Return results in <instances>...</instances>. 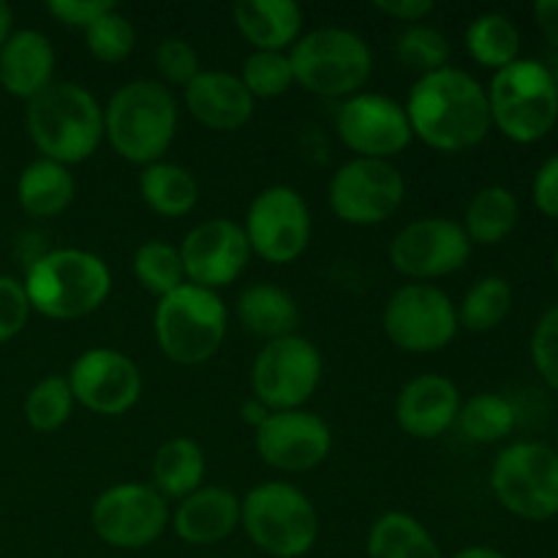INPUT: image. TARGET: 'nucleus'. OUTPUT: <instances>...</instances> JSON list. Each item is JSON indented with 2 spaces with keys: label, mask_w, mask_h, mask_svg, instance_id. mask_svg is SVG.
<instances>
[{
  "label": "nucleus",
  "mask_w": 558,
  "mask_h": 558,
  "mask_svg": "<svg viewBox=\"0 0 558 558\" xmlns=\"http://www.w3.org/2000/svg\"><path fill=\"white\" fill-rule=\"evenodd\" d=\"M532 363L545 385L558 392V303L550 305L532 332Z\"/></svg>",
  "instance_id": "nucleus-40"
},
{
  "label": "nucleus",
  "mask_w": 558,
  "mask_h": 558,
  "mask_svg": "<svg viewBox=\"0 0 558 558\" xmlns=\"http://www.w3.org/2000/svg\"><path fill=\"white\" fill-rule=\"evenodd\" d=\"M452 558H507L501 550L490 548V545H469V548H461Z\"/></svg>",
  "instance_id": "nucleus-48"
},
{
  "label": "nucleus",
  "mask_w": 558,
  "mask_h": 558,
  "mask_svg": "<svg viewBox=\"0 0 558 558\" xmlns=\"http://www.w3.org/2000/svg\"><path fill=\"white\" fill-rule=\"evenodd\" d=\"M458 412H461V390L456 381L441 374L414 376L398 392V428L412 439H439L456 425Z\"/></svg>",
  "instance_id": "nucleus-20"
},
{
  "label": "nucleus",
  "mask_w": 558,
  "mask_h": 558,
  "mask_svg": "<svg viewBox=\"0 0 558 558\" xmlns=\"http://www.w3.org/2000/svg\"><path fill=\"white\" fill-rule=\"evenodd\" d=\"M365 558H445L428 529L414 515L390 510L379 515L365 539Z\"/></svg>",
  "instance_id": "nucleus-30"
},
{
  "label": "nucleus",
  "mask_w": 558,
  "mask_h": 558,
  "mask_svg": "<svg viewBox=\"0 0 558 558\" xmlns=\"http://www.w3.org/2000/svg\"><path fill=\"white\" fill-rule=\"evenodd\" d=\"M518 218V196L505 185H485L469 199L461 227L472 245H499L515 232Z\"/></svg>",
  "instance_id": "nucleus-29"
},
{
  "label": "nucleus",
  "mask_w": 558,
  "mask_h": 558,
  "mask_svg": "<svg viewBox=\"0 0 558 558\" xmlns=\"http://www.w3.org/2000/svg\"><path fill=\"white\" fill-rule=\"evenodd\" d=\"M387 341L409 354H434L458 336V308L434 283H407L396 289L381 314Z\"/></svg>",
  "instance_id": "nucleus-10"
},
{
  "label": "nucleus",
  "mask_w": 558,
  "mask_h": 558,
  "mask_svg": "<svg viewBox=\"0 0 558 558\" xmlns=\"http://www.w3.org/2000/svg\"><path fill=\"white\" fill-rule=\"evenodd\" d=\"M207 461L202 447L189 436H174L153 458V488L167 501H183L202 488Z\"/></svg>",
  "instance_id": "nucleus-27"
},
{
  "label": "nucleus",
  "mask_w": 558,
  "mask_h": 558,
  "mask_svg": "<svg viewBox=\"0 0 558 558\" xmlns=\"http://www.w3.org/2000/svg\"><path fill=\"white\" fill-rule=\"evenodd\" d=\"M554 450H556V456H558V430H556V447H554Z\"/></svg>",
  "instance_id": "nucleus-51"
},
{
  "label": "nucleus",
  "mask_w": 558,
  "mask_h": 558,
  "mask_svg": "<svg viewBox=\"0 0 558 558\" xmlns=\"http://www.w3.org/2000/svg\"><path fill=\"white\" fill-rule=\"evenodd\" d=\"M243 232L251 254L270 265H292L311 243L308 202L292 185H270L245 210Z\"/></svg>",
  "instance_id": "nucleus-14"
},
{
  "label": "nucleus",
  "mask_w": 558,
  "mask_h": 558,
  "mask_svg": "<svg viewBox=\"0 0 558 558\" xmlns=\"http://www.w3.org/2000/svg\"><path fill=\"white\" fill-rule=\"evenodd\" d=\"M169 523L185 545H218L240 529V496L221 485H202L178 501Z\"/></svg>",
  "instance_id": "nucleus-22"
},
{
  "label": "nucleus",
  "mask_w": 558,
  "mask_h": 558,
  "mask_svg": "<svg viewBox=\"0 0 558 558\" xmlns=\"http://www.w3.org/2000/svg\"><path fill=\"white\" fill-rule=\"evenodd\" d=\"M396 54L407 69L420 71V76H425L450 65V41L445 38V33L420 22V25H407V31L398 36Z\"/></svg>",
  "instance_id": "nucleus-38"
},
{
  "label": "nucleus",
  "mask_w": 558,
  "mask_h": 558,
  "mask_svg": "<svg viewBox=\"0 0 558 558\" xmlns=\"http://www.w3.org/2000/svg\"><path fill=\"white\" fill-rule=\"evenodd\" d=\"M183 101L191 118L210 131H240L254 118L256 101L238 74L229 71H202L183 87Z\"/></svg>",
  "instance_id": "nucleus-21"
},
{
  "label": "nucleus",
  "mask_w": 558,
  "mask_h": 558,
  "mask_svg": "<svg viewBox=\"0 0 558 558\" xmlns=\"http://www.w3.org/2000/svg\"><path fill=\"white\" fill-rule=\"evenodd\" d=\"M240 82L254 96V101H270V98L287 96L294 87V71L289 52H254L245 58Z\"/></svg>",
  "instance_id": "nucleus-36"
},
{
  "label": "nucleus",
  "mask_w": 558,
  "mask_h": 558,
  "mask_svg": "<svg viewBox=\"0 0 558 558\" xmlns=\"http://www.w3.org/2000/svg\"><path fill=\"white\" fill-rule=\"evenodd\" d=\"M322 352L303 336L267 341L251 368V390L270 412L305 409L322 385Z\"/></svg>",
  "instance_id": "nucleus-11"
},
{
  "label": "nucleus",
  "mask_w": 558,
  "mask_h": 558,
  "mask_svg": "<svg viewBox=\"0 0 558 558\" xmlns=\"http://www.w3.org/2000/svg\"><path fill=\"white\" fill-rule=\"evenodd\" d=\"M554 270H556V278H558V248H556V256H554Z\"/></svg>",
  "instance_id": "nucleus-50"
},
{
  "label": "nucleus",
  "mask_w": 558,
  "mask_h": 558,
  "mask_svg": "<svg viewBox=\"0 0 558 558\" xmlns=\"http://www.w3.org/2000/svg\"><path fill=\"white\" fill-rule=\"evenodd\" d=\"M156 343L178 365H202L221 349L229 327V311L221 294L185 281L158 300Z\"/></svg>",
  "instance_id": "nucleus-8"
},
{
  "label": "nucleus",
  "mask_w": 558,
  "mask_h": 558,
  "mask_svg": "<svg viewBox=\"0 0 558 558\" xmlns=\"http://www.w3.org/2000/svg\"><path fill=\"white\" fill-rule=\"evenodd\" d=\"M25 125L41 158L74 167L101 147L104 107L87 87L54 80L27 101Z\"/></svg>",
  "instance_id": "nucleus-3"
},
{
  "label": "nucleus",
  "mask_w": 558,
  "mask_h": 558,
  "mask_svg": "<svg viewBox=\"0 0 558 558\" xmlns=\"http://www.w3.org/2000/svg\"><path fill=\"white\" fill-rule=\"evenodd\" d=\"M270 414H272L270 409H267L262 401H256L254 396H251L248 401L243 403V409H240V417H243V423L251 425V428H259V425L265 423V420L270 417Z\"/></svg>",
  "instance_id": "nucleus-46"
},
{
  "label": "nucleus",
  "mask_w": 558,
  "mask_h": 558,
  "mask_svg": "<svg viewBox=\"0 0 558 558\" xmlns=\"http://www.w3.org/2000/svg\"><path fill=\"white\" fill-rule=\"evenodd\" d=\"M434 0H379L376 3V11L398 22H407V25H420L425 16L434 14Z\"/></svg>",
  "instance_id": "nucleus-44"
},
{
  "label": "nucleus",
  "mask_w": 558,
  "mask_h": 558,
  "mask_svg": "<svg viewBox=\"0 0 558 558\" xmlns=\"http://www.w3.org/2000/svg\"><path fill=\"white\" fill-rule=\"evenodd\" d=\"M490 123L510 142L532 145L545 140L558 123V90L550 69L539 60L518 58L496 71L485 87Z\"/></svg>",
  "instance_id": "nucleus-7"
},
{
  "label": "nucleus",
  "mask_w": 558,
  "mask_h": 558,
  "mask_svg": "<svg viewBox=\"0 0 558 558\" xmlns=\"http://www.w3.org/2000/svg\"><path fill=\"white\" fill-rule=\"evenodd\" d=\"M169 501L153 485L120 483L104 490L90 510V526L114 550H142L167 532Z\"/></svg>",
  "instance_id": "nucleus-13"
},
{
  "label": "nucleus",
  "mask_w": 558,
  "mask_h": 558,
  "mask_svg": "<svg viewBox=\"0 0 558 558\" xmlns=\"http://www.w3.org/2000/svg\"><path fill=\"white\" fill-rule=\"evenodd\" d=\"M174 134L178 101L163 82H125L104 107V140L123 161L136 167L163 161Z\"/></svg>",
  "instance_id": "nucleus-2"
},
{
  "label": "nucleus",
  "mask_w": 558,
  "mask_h": 558,
  "mask_svg": "<svg viewBox=\"0 0 558 558\" xmlns=\"http://www.w3.org/2000/svg\"><path fill=\"white\" fill-rule=\"evenodd\" d=\"M294 85L322 98H347L363 93L374 71V52L360 33L347 27H319L298 38L289 49Z\"/></svg>",
  "instance_id": "nucleus-6"
},
{
  "label": "nucleus",
  "mask_w": 558,
  "mask_h": 558,
  "mask_svg": "<svg viewBox=\"0 0 558 558\" xmlns=\"http://www.w3.org/2000/svg\"><path fill=\"white\" fill-rule=\"evenodd\" d=\"M532 199L543 216L558 221V153L550 156L543 167L537 169L532 183Z\"/></svg>",
  "instance_id": "nucleus-43"
},
{
  "label": "nucleus",
  "mask_w": 558,
  "mask_h": 558,
  "mask_svg": "<svg viewBox=\"0 0 558 558\" xmlns=\"http://www.w3.org/2000/svg\"><path fill=\"white\" fill-rule=\"evenodd\" d=\"M85 44L87 52L104 65H118L123 60L131 58V52L136 49V31L131 25L129 16L123 11H118L114 5L112 11L101 16V20L93 22L85 31Z\"/></svg>",
  "instance_id": "nucleus-37"
},
{
  "label": "nucleus",
  "mask_w": 558,
  "mask_h": 558,
  "mask_svg": "<svg viewBox=\"0 0 558 558\" xmlns=\"http://www.w3.org/2000/svg\"><path fill=\"white\" fill-rule=\"evenodd\" d=\"M463 44H466V52L474 63L496 74V71L507 69V65L518 60L521 31H518V25L510 16L499 14V11H488V14H480L466 27Z\"/></svg>",
  "instance_id": "nucleus-31"
},
{
  "label": "nucleus",
  "mask_w": 558,
  "mask_h": 558,
  "mask_svg": "<svg viewBox=\"0 0 558 558\" xmlns=\"http://www.w3.org/2000/svg\"><path fill=\"white\" fill-rule=\"evenodd\" d=\"M178 251L183 259L185 281L210 289V292L227 289L229 283L238 281L254 256L243 223H234L229 218H210V221L196 223Z\"/></svg>",
  "instance_id": "nucleus-18"
},
{
  "label": "nucleus",
  "mask_w": 558,
  "mask_h": 558,
  "mask_svg": "<svg viewBox=\"0 0 558 558\" xmlns=\"http://www.w3.org/2000/svg\"><path fill=\"white\" fill-rule=\"evenodd\" d=\"M69 385L82 409L104 417H120L136 407L142 396V371L129 354L96 347L71 363Z\"/></svg>",
  "instance_id": "nucleus-17"
},
{
  "label": "nucleus",
  "mask_w": 558,
  "mask_h": 558,
  "mask_svg": "<svg viewBox=\"0 0 558 558\" xmlns=\"http://www.w3.org/2000/svg\"><path fill=\"white\" fill-rule=\"evenodd\" d=\"M11 27H14V11H11L9 3H3V0H0V49H3L5 41L14 36V31H11Z\"/></svg>",
  "instance_id": "nucleus-47"
},
{
  "label": "nucleus",
  "mask_w": 558,
  "mask_h": 558,
  "mask_svg": "<svg viewBox=\"0 0 558 558\" xmlns=\"http://www.w3.org/2000/svg\"><path fill=\"white\" fill-rule=\"evenodd\" d=\"M76 401L65 376H44L25 398V420L38 434H54L69 423Z\"/></svg>",
  "instance_id": "nucleus-35"
},
{
  "label": "nucleus",
  "mask_w": 558,
  "mask_h": 558,
  "mask_svg": "<svg viewBox=\"0 0 558 558\" xmlns=\"http://www.w3.org/2000/svg\"><path fill=\"white\" fill-rule=\"evenodd\" d=\"M156 69H158V74H161L163 85L167 87L169 85L185 87L202 74L199 54H196V49L191 47L185 38H178V36H169L158 44Z\"/></svg>",
  "instance_id": "nucleus-39"
},
{
  "label": "nucleus",
  "mask_w": 558,
  "mask_h": 558,
  "mask_svg": "<svg viewBox=\"0 0 558 558\" xmlns=\"http://www.w3.org/2000/svg\"><path fill=\"white\" fill-rule=\"evenodd\" d=\"M336 131L354 158L376 161H392L414 140L403 104L381 93H357L347 98L336 114Z\"/></svg>",
  "instance_id": "nucleus-16"
},
{
  "label": "nucleus",
  "mask_w": 558,
  "mask_h": 558,
  "mask_svg": "<svg viewBox=\"0 0 558 558\" xmlns=\"http://www.w3.org/2000/svg\"><path fill=\"white\" fill-rule=\"evenodd\" d=\"M76 196V180L69 167L49 158L27 163L16 180V202L33 218H54L69 210Z\"/></svg>",
  "instance_id": "nucleus-26"
},
{
  "label": "nucleus",
  "mask_w": 558,
  "mask_h": 558,
  "mask_svg": "<svg viewBox=\"0 0 558 558\" xmlns=\"http://www.w3.org/2000/svg\"><path fill=\"white\" fill-rule=\"evenodd\" d=\"M31 308L54 322L96 314L112 292V270L93 251L54 248L38 256L25 276Z\"/></svg>",
  "instance_id": "nucleus-4"
},
{
  "label": "nucleus",
  "mask_w": 558,
  "mask_h": 558,
  "mask_svg": "<svg viewBox=\"0 0 558 558\" xmlns=\"http://www.w3.org/2000/svg\"><path fill=\"white\" fill-rule=\"evenodd\" d=\"M512 287L501 276H485L469 287L458 308V327L469 332H490L510 316Z\"/></svg>",
  "instance_id": "nucleus-32"
},
{
  "label": "nucleus",
  "mask_w": 558,
  "mask_h": 558,
  "mask_svg": "<svg viewBox=\"0 0 558 558\" xmlns=\"http://www.w3.org/2000/svg\"><path fill=\"white\" fill-rule=\"evenodd\" d=\"M140 196L156 216L185 218L199 202V183L191 169L172 161H156L142 167Z\"/></svg>",
  "instance_id": "nucleus-28"
},
{
  "label": "nucleus",
  "mask_w": 558,
  "mask_h": 558,
  "mask_svg": "<svg viewBox=\"0 0 558 558\" xmlns=\"http://www.w3.org/2000/svg\"><path fill=\"white\" fill-rule=\"evenodd\" d=\"M54 82V47L44 33L16 31L0 49V87L9 96L33 101Z\"/></svg>",
  "instance_id": "nucleus-23"
},
{
  "label": "nucleus",
  "mask_w": 558,
  "mask_h": 558,
  "mask_svg": "<svg viewBox=\"0 0 558 558\" xmlns=\"http://www.w3.org/2000/svg\"><path fill=\"white\" fill-rule=\"evenodd\" d=\"M474 245L458 221L441 216L407 223L390 243V262L412 283H428L466 267Z\"/></svg>",
  "instance_id": "nucleus-15"
},
{
  "label": "nucleus",
  "mask_w": 558,
  "mask_h": 558,
  "mask_svg": "<svg viewBox=\"0 0 558 558\" xmlns=\"http://www.w3.org/2000/svg\"><path fill=\"white\" fill-rule=\"evenodd\" d=\"M232 16L254 52H289L303 36V9L292 0H238Z\"/></svg>",
  "instance_id": "nucleus-24"
},
{
  "label": "nucleus",
  "mask_w": 558,
  "mask_h": 558,
  "mask_svg": "<svg viewBox=\"0 0 558 558\" xmlns=\"http://www.w3.org/2000/svg\"><path fill=\"white\" fill-rule=\"evenodd\" d=\"M31 311L25 283L16 281L14 276H0V343L25 330Z\"/></svg>",
  "instance_id": "nucleus-41"
},
{
  "label": "nucleus",
  "mask_w": 558,
  "mask_h": 558,
  "mask_svg": "<svg viewBox=\"0 0 558 558\" xmlns=\"http://www.w3.org/2000/svg\"><path fill=\"white\" fill-rule=\"evenodd\" d=\"M550 76H554V82H556V90H558V54H556L554 65H550Z\"/></svg>",
  "instance_id": "nucleus-49"
},
{
  "label": "nucleus",
  "mask_w": 558,
  "mask_h": 558,
  "mask_svg": "<svg viewBox=\"0 0 558 558\" xmlns=\"http://www.w3.org/2000/svg\"><path fill=\"white\" fill-rule=\"evenodd\" d=\"M240 526L262 554L303 558L319 543V512L292 483H262L240 499Z\"/></svg>",
  "instance_id": "nucleus-5"
},
{
  "label": "nucleus",
  "mask_w": 558,
  "mask_h": 558,
  "mask_svg": "<svg viewBox=\"0 0 558 558\" xmlns=\"http://www.w3.org/2000/svg\"><path fill=\"white\" fill-rule=\"evenodd\" d=\"M403 109L412 134L439 153L474 150L494 129L485 87L456 65L420 76Z\"/></svg>",
  "instance_id": "nucleus-1"
},
{
  "label": "nucleus",
  "mask_w": 558,
  "mask_h": 558,
  "mask_svg": "<svg viewBox=\"0 0 558 558\" xmlns=\"http://www.w3.org/2000/svg\"><path fill=\"white\" fill-rule=\"evenodd\" d=\"M496 501L523 521L543 523L558 515V456L539 441H515L490 469Z\"/></svg>",
  "instance_id": "nucleus-9"
},
{
  "label": "nucleus",
  "mask_w": 558,
  "mask_h": 558,
  "mask_svg": "<svg viewBox=\"0 0 558 558\" xmlns=\"http://www.w3.org/2000/svg\"><path fill=\"white\" fill-rule=\"evenodd\" d=\"M332 450V430L308 409L272 412L256 428V452L270 469L303 474L322 466Z\"/></svg>",
  "instance_id": "nucleus-19"
},
{
  "label": "nucleus",
  "mask_w": 558,
  "mask_h": 558,
  "mask_svg": "<svg viewBox=\"0 0 558 558\" xmlns=\"http://www.w3.org/2000/svg\"><path fill=\"white\" fill-rule=\"evenodd\" d=\"M134 278L153 298H167L169 292L185 283L180 251L163 240H147L134 254Z\"/></svg>",
  "instance_id": "nucleus-34"
},
{
  "label": "nucleus",
  "mask_w": 558,
  "mask_h": 558,
  "mask_svg": "<svg viewBox=\"0 0 558 558\" xmlns=\"http://www.w3.org/2000/svg\"><path fill=\"white\" fill-rule=\"evenodd\" d=\"M407 199V180L392 161L352 158L336 169L327 202L336 218L352 227H376L396 216Z\"/></svg>",
  "instance_id": "nucleus-12"
},
{
  "label": "nucleus",
  "mask_w": 558,
  "mask_h": 558,
  "mask_svg": "<svg viewBox=\"0 0 558 558\" xmlns=\"http://www.w3.org/2000/svg\"><path fill=\"white\" fill-rule=\"evenodd\" d=\"M515 407L499 392H477L461 403L456 425L469 441L477 445H496L515 430Z\"/></svg>",
  "instance_id": "nucleus-33"
},
{
  "label": "nucleus",
  "mask_w": 558,
  "mask_h": 558,
  "mask_svg": "<svg viewBox=\"0 0 558 558\" xmlns=\"http://www.w3.org/2000/svg\"><path fill=\"white\" fill-rule=\"evenodd\" d=\"M234 314L248 336L262 338L265 343L294 336L300 325L298 300L278 283L267 281L245 287L234 305Z\"/></svg>",
  "instance_id": "nucleus-25"
},
{
  "label": "nucleus",
  "mask_w": 558,
  "mask_h": 558,
  "mask_svg": "<svg viewBox=\"0 0 558 558\" xmlns=\"http://www.w3.org/2000/svg\"><path fill=\"white\" fill-rule=\"evenodd\" d=\"M534 20L539 31L558 49V0H539L534 3Z\"/></svg>",
  "instance_id": "nucleus-45"
},
{
  "label": "nucleus",
  "mask_w": 558,
  "mask_h": 558,
  "mask_svg": "<svg viewBox=\"0 0 558 558\" xmlns=\"http://www.w3.org/2000/svg\"><path fill=\"white\" fill-rule=\"evenodd\" d=\"M112 0H49L47 11L65 27L87 31L96 20H101L107 11H112Z\"/></svg>",
  "instance_id": "nucleus-42"
}]
</instances>
